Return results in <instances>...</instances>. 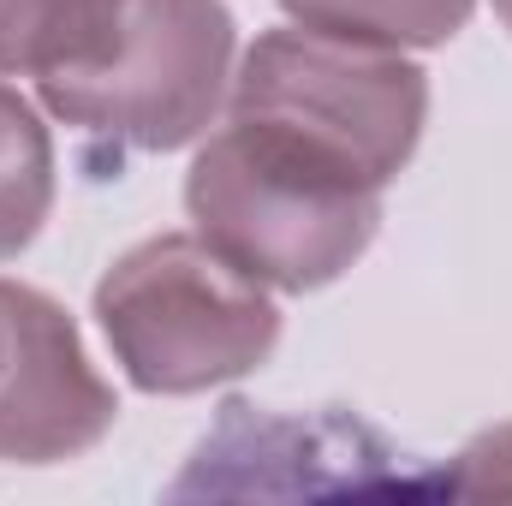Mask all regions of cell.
Listing matches in <instances>:
<instances>
[{
    "instance_id": "cell-1",
    "label": "cell",
    "mask_w": 512,
    "mask_h": 506,
    "mask_svg": "<svg viewBox=\"0 0 512 506\" xmlns=\"http://www.w3.org/2000/svg\"><path fill=\"white\" fill-rule=\"evenodd\" d=\"M382 179L280 120L233 114L191 173V209L209 245L245 274L316 286L364 251Z\"/></svg>"
},
{
    "instance_id": "cell-2",
    "label": "cell",
    "mask_w": 512,
    "mask_h": 506,
    "mask_svg": "<svg viewBox=\"0 0 512 506\" xmlns=\"http://www.w3.org/2000/svg\"><path fill=\"white\" fill-rule=\"evenodd\" d=\"M227 12L215 0H126L108 48L60 78H42L48 102L90 131L167 149L203 126L227 66Z\"/></svg>"
},
{
    "instance_id": "cell-3",
    "label": "cell",
    "mask_w": 512,
    "mask_h": 506,
    "mask_svg": "<svg viewBox=\"0 0 512 506\" xmlns=\"http://www.w3.org/2000/svg\"><path fill=\"white\" fill-rule=\"evenodd\" d=\"M233 114L280 120V126L328 143L334 155L358 161L364 173L393 179L423 120V84L411 66L328 42L322 30L268 36L245 66Z\"/></svg>"
},
{
    "instance_id": "cell-4",
    "label": "cell",
    "mask_w": 512,
    "mask_h": 506,
    "mask_svg": "<svg viewBox=\"0 0 512 506\" xmlns=\"http://www.w3.org/2000/svg\"><path fill=\"white\" fill-rule=\"evenodd\" d=\"M233 256L215 245L197 251L191 239H167L131 256L108 286H126L149 304H167L173 322H126L108 328L131 358V376L143 387H197L209 376H233L274 340V310L251 286Z\"/></svg>"
},
{
    "instance_id": "cell-5",
    "label": "cell",
    "mask_w": 512,
    "mask_h": 506,
    "mask_svg": "<svg viewBox=\"0 0 512 506\" xmlns=\"http://www.w3.org/2000/svg\"><path fill=\"white\" fill-rule=\"evenodd\" d=\"M316 18L322 36H382V42H441L465 18V0H286Z\"/></svg>"
},
{
    "instance_id": "cell-6",
    "label": "cell",
    "mask_w": 512,
    "mask_h": 506,
    "mask_svg": "<svg viewBox=\"0 0 512 506\" xmlns=\"http://www.w3.org/2000/svg\"><path fill=\"white\" fill-rule=\"evenodd\" d=\"M18 155H42V131L30 126V114L0 90V161H18ZM42 197H48V161L0 167V256L18 251L36 233Z\"/></svg>"
}]
</instances>
